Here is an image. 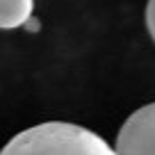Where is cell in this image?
<instances>
[{
    "instance_id": "obj_4",
    "label": "cell",
    "mask_w": 155,
    "mask_h": 155,
    "mask_svg": "<svg viewBox=\"0 0 155 155\" xmlns=\"http://www.w3.org/2000/svg\"><path fill=\"white\" fill-rule=\"evenodd\" d=\"M146 28L155 41V0H148V5H146Z\"/></svg>"
},
{
    "instance_id": "obj_3",
    "label": "cell",
    "mask_w": 155,
    "mask_h": 155,
    "mask_svg": "<svg viewBox=\"0 0 155 155\" xmlns=\"http://www.w3.org/2000/svg\"><path fill=\"white\" fill-rule=\"evenodd\" d=\"M34 0H0V30H16L32 18Z\"/></svg>"
},
{
    "instance_id": "obj_1",
    "label": "cell",
    "mask_w": 155,
    "mask_h": 155,
    "mask_svg": "<svg viewBox=\"0 0 155 155\" xmlns=\"http://www.w3.org/2000/svg\"><path fill=\"white\" fill-rule=\"evenodd\" d=\"M0 155H116V150L89 128L46 121L12 137Z\"/></svg>"
},
{
    "instance_id": "obj_2",
    "label": "cell",
    "mask_w": 155,
    "mask_h": 155,
    "mask_svg": "<svg viewBox=\"0 0 155 155\" xmlns=\"http://www.w3.org/2000/svg\"><path fill=\"white\" fill-rule=\"evenodd\" d=\"M114 150L116 155H155V103L139 107L126 119Z\"/></svg>"
}]
</instances>
